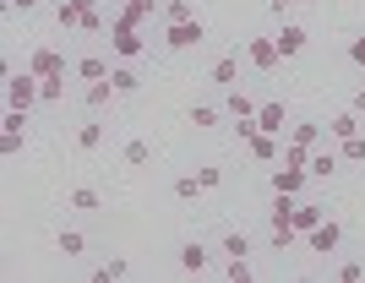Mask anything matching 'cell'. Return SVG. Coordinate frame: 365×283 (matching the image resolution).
<instances>
[{
    "mask_svg": "<svg viewBox=\"0 0 365 283\" xmlns=\"http://www.w3.org/2000/svg\"><path fill=\"white\" fill-rule=\"evenodd\" d=\"M61 28H76V33H104V11L98 0H61Z\"/></svg>",
    "mask_w": 365,
    "mask_h": 283,
    "instance_id": "obj_1",
    "label": "cell"
},
{
    "mask_svg": "<svg viewBox=\"0 0 365 283\" xmlns=\"http://www.w3.org/2000/svg\"><path fill=\"white\" fill-rule=\"evenodd\" d=\"M38 98H44V76L38 71H6V104L33 109Z\"/></svg>",
    "mask_w": 365,
    "mask_h": 283,
    "instance_id": "obj_2",
    "label": "cell"
},
{
    "mask_svg": "<svg viewBox=\"0 0 365 283\" xmlns=\"http://www.w3.org/2000/svg\"><path fill=\"white\" fill-rule=\"evenodd\" d=\"M137 28H142V22H131V16L120 11V16H115V28L104 33V38H109V49H115V55H120V60H137L142 49H148V38H142Z\"/></svg>",
    "mask_w": 365,
    "mask_h": 283,
    "instance_id": "obj_3",
    "label": "cell"
},
{
    "mask_svg": "<svg viewBox=\"0 0 365 283\" xmlns=\"http://www.w3.org/2000/svg\"><path fill=\"white\" fill-rule=\"evenodd\" d=\"M202 38H207V28H202V16H191V22H169L164 28V44L180 55V49H197Z\"/></svg>",
    "mask_w": 365,
    "mask_h": 283,
    "instance_id": "obj_4",
    "label": "cell"
},
{
    "mask_svg": "<svg viewBox=\"0 0 365 283\" xmlns=\"http://www.w3.org/2000/svg\"><path fill=\"white\" fill-rule=\"evenodd\" d=\"M245 60H251L257 71H278V66H284V55H278V38H251V44H245Z\"/></svg>",
    "mask_w": 365,
    "mask_h": 283,
    "instance_id": "obj_5",
    "label": "cell"
},
{
    "mask_svg": "<svg viewBox=\"0 0 365 283\" xmlns=\"http://www.w3.org/2000/svg\"><path fill=\"white\" fill-rule=\"evenodd\" d=\"M305 180H311V169H300V164L273 169V196H300V191H305Z\"/></svg>",
    "mask_w": 365,
    "mask_h": 283,
    "instance_id": "obj_6",
    "label": "cell"
},
{
    "mask_svg": "<svg viewBox=\"0 0 365 283\" xmlns=\"http://www.w3.org/2000/svg\"><path fill=\"white\" fill-rule=\"evenodd\" d=\"M338 240H344V229H338L333 218H322V224L311 229V235H305V245H311V251H322V256H327V251H338Z\"/></svg>",
    "mask_w": 365,
    "mask_h": 283,
    "instance_id": "obj_7",
    "label": "cell"
},
{
    "mask_svg": "<svg viewBox=\"0 0 365 283\" xmlns=\"http://www.w3.org/2000/svg\"><path fill=\"white\" fill-rule=\"evenodd\" d=\"M273 38H278V55H284V60L305 55V44H311V33H305V28H294V22H284V33H273Z\"/></svg>",
    "mask_w": 365,
    "mask_h": 283,
    "instance_id": "obj_8",
    "label": "cell"
},
{
    "mask_svg": "<svg viewBox=\"0 0 365 283\" xmlns=\"http://www.w3.org/2000/svg\"><path fill=\"white\" fill-rule=\"evenodd\" d=\"M28 71H38V76H66V55L61 49H33V60H28Z\"/></svg>",
    "mask_w": 365,
    "mask_h": 283,
    "instance_id": "obj_9",
    "label": "cell"
},
{
    "mask_svg": "<svg viewBox=\"0 0 365 283\" xmlns=\"http://www.w3.org/2000/svg\"><path fill=\"white\" fill-rule=\"evenodd\" d=\"M284 120H289V109H284V104L273 98V104H262V109H257V131H267V136H284Z\"/></svg>",
    "mask_w": 365,
    "mask_h": 283,
    "instance_id": "obj_10",
    "label": "cell"
},
{
    "mask_svg": "<svg viewBox=\"0 0 365 283\" xmlns=\"http://www.w3.org/2000/svg\"><path fill=\"white\" fill-rule=\"evenodd\" d=\"M245 148H251V158H257V164H273L278 153H284V136H267V131H257L251 142H245Z\"/></svg>",
    "mask_w": 365,
    "mask_h": 283,
    "instance_id": "obj_11",
    "label": "cell"
},
{
    "mask_svg": "<svg viewBox=\"0 0 365 283\" xmlns=\"http://www.w3.org/2000/svg\"><path fill=\"white\" fill-rule=\"evenodd\" d=\"M235 76H240V55H218L207 82H213V88H235Z\"/></svg>",
    "mask_w": 365,
    "mask_h": 283,
    "instance_id": "obj_12",
    "label": "cell"
},
{
    "mask_svg": "<svg viewBox=\"0 0 365 283\" xmlns=\"http://www.w3.org/2000/svg\"><path fill=\"white\" fill-rule=\"evenodd\" d=\"M224 109H229V120H257V98L251 93H240V88H229V98H224Z\"/></svg>",
    "mask_w": 365,
    "mask_h": 283,
    "instance_id": "obj_13",
    "label": "cell"
},
{
    "mask_svg": "<svg viewBox=\"0 0 365 283\" xmlns=\"http://www.w3.org/2000/svg\"><path fill=\"white\" fill-rule=\"evenodd\" d=\"M338 164H344V158H338L333 148H317L305 169H311V180H333V175H338Z\"/></svg>",
    "mask_w": 365,
    "mask_h": 283,
    "instance_id": "obj_14",
    "label": "cell"
},
{
    "mask_svg": "<svg viewBox=\"0 0 365 283\" xmlns=\"http://www.w3.org/2000/svg\"><path fill=\"white\" fill-rule=\"evenodd\" d=\"M322 218H327V212H322V207H317V202H294V229H300V240H305V235H311V229H317V224H322Z\"/></svg>",
    "mask_w": 365,
    "mask_h": 283,
    "instance_id": "obj_15",
    "label": "cell"
},
{
    "mask_svg": "<svg viewBox=\"0 0 365 283\" xmlns=\"http://www.w3.org/2000/svg\"><path fill=\"white\" fill-rule=\"evenodd\" d=\"M327 136H333V142H344V136H360V115H354V109L333 115V120H327Z\"/></svg>",
    "mask_w": 365,
    "mask_h": 283,
    "instance_id": "obj_16",
    "label": "cell"
},
{
    "mask_svg": "<svg viewBox=\"0 0 365 283\" xmlns=\"http://www.w3.org/2000/svg\"><path fill=\"white\" fill-rule=\"evenodd\" d=\"M109 71H115V66H109V60H98V55H82V60H76V76H82V82H104Z\"/></svg>",
    "mask_w": 365,
    "mask_h": 283,
    "instance_id": "obj_17",
    "label": "cell"
},
{
    "mask_svg": "<svg viewBox=\"0 0 365 283\" xmlns=\"http://www.w3.org/2000/svg\"><path fill=\"white\" fill-rule=\"evenodd\" d=\"M289 142H300V148H311V153H317V148H322V125H317V120H294Z\"/></svg>",
    "mask_w": 365,
    "mask_h": 283,
    "instance_id": "obj_18",
    "label": "cell"
},
{
    "mask_svg": "<svg viewBox=\"0 0 365 283\" xmlns=\"http://www.w3.org/2000/svg\"><path fill=\"white\" fill-rule=\"evenodd\" d=\"M180 272H207V245H180Z\"/></svg>",
    "mask_w": 365,
    "mask_h": 283,
    "instance_id": "obj_19",
    "label": "cell"
},
{
    "mask_svg": "<svg viewBox=\"0 0 365 283\" xmlns=\"http://www.w3.org/2000/svg\"><path fill=\"white\" fill-rule=\"evenodd\" d=\"M98 142H104V120H82V125H76V148L93 153Z\"/></svg>",
    "mask_w": 365,
    "mask_h": 283,
    "instance_id": "obj_20",
    "label": "cell"
},
{
    "mask_svg": "<svg viewBox=\"0 0 365 283\" xmlns=\"http://www.w3.org/2000/svg\"><path fill=\"white\" fill-rule=\"evenodd\" d=\"M158 16H164V28H169V22H191L197 6H191V0H164V11H158Z\"/></svg>",
    "mask_w": 365,
    "mask_h": 283,
    "instance_id": "obj_21",
    "label": "cell"
},
{
    "mask_svg": "<svg viewBox=\"0 0 365 283\" xmlns=\"http://www.w3.org/2000/svg\"><path fill=\"white\" fill-rule=\"evenodd\" d=\"M125 272H131V262H125V256H109V262H104L98 272H93V278H98V283H120Z\"/></svg>",
    "mask_w": 365,
    "mask_h": 283,
    "instance_id": "obj_22",
    "label": "cell"
},
{
    "mask_svg": "<svg viewBox=\"0 0 365 283\" xmlns=\"http://www.w3.org/2000/svg\"><path fill=\"white\" fill-rule=\"evenodd\" d=\"M338 158H344V164H365V136H344V142H338Z\"/></svg>",
    "mask_w": 365,
    "mask_h": 283,
    "instance_id": "obj_23",
    "label": "cell"
},
{
    "mask_svg": "<svg viewBox=\"0 0 365 283\" xmlns=\"http://www.w3.org/2000/svg\"><path fill=\"white\" fill-rule=\"evenodd\" d=\"M109 82H115V93H137V88H142V76L131 71V66H115V71H109Z\"/></svg>",
    "mask_w": 365,
    "mask_h": 283,
    "instance_id": "obj_24",
    "label": "cell"
},
{
    "mask_svg": "<svg viewBox=\"0 0 365 283\" xmlns=\"http://www.w3.org/2000/svg\"><path fill=\"white\" fill-rule=\"evenodd\" d=\"M0 131H11V136H28V109H6V120H0Z\"/></svg>",
    "mask_w": 365,
    "mask_h": 283,
    "instance_id": "obj_25",
    "label": "cell"
},
{
    "mask_svg": "<svg viewBox=\"0 0 365 283\" xmlns=\"http://www.w3.org/2000/svg\"><path fill=\"white\" fill-rule=\"evenodd\" d=\"M148 158H153V148L142 142V136H131V142H125V164H131V169H142Z\"/></svg>",
    "mask_w": 365,
    "mask_h": 283,
    "instance_id": "obj_26",
    "label": "cell"
},
{
    "mask_svg": "<svg viewBox=\"0 0 365 283\" xmlns=\"http://www.w3.org/2000/svg\"><path fill=\"white\" fill-rule=\"evenodd\" d=\"M197 196H202V180L197 175H180V180H175V202H197Z\"/></svg>",
    "mask_w": 365,
    "mask_h": 283,
    "instance_id": "obj_27",
    "label": "cell"
},
{
    "mask_svg": "<svg viewBox=\"0 0 365 283\" xmlns=\"http://www.w3.org/2000/svg\"><path fill=\"white\" fill-rule=\"evenodd\" d=\"M55 245H61L66 256H82V251H88V240H82V229H61V240H55Z\"/></svg>",
    "mask_w": 365,
    "mask_h": 283,
    "instance_id": "obj_28",
    "label": "cell"
},
{
    "mask_svg": "<svg viewBox=\"0 0 365 283\" xmlns=\"http://www.w3.org/2000/svg\"><path fill=\"white\" fill-rule=\"evenodd\" d=\"M109 98H115V82H109V76H104V82H88V104L93 109H104Z\"/></svg>",
    "mask_w": 365,
    "mask_h": 283,
    "instance_id": "obj_29",
    "label": "cell"
},
{
    "mask_svg": "<svg viewBox=\"0 0 365 283\" xmlns=\"http://www.w3.org/2000/svg\"><path fill=\"white\" fill-rule=\"evenodd\" d=\"M185 120H191L197 131H213V125H218V109H213V104H197V109H191Z\"/></svg>",
    "mask_w": 365,
    "mask_h": 283,
    "instance_id": "obj_30",
    "label": "cell"
},
{
    "mask_svg": "<svg viewBox=\"0 0 365 283\" xmlns=\"http://www.w3.org/2000/svg\"><path fill=\"white\" fill-rule=\"evenodd\" d=\"M71 207L76 212H98V191H93V185H76V191H71Z\"/></svg>",
    "mask_w": 365,
    "mask_h": 283,
    "instance_id": "obj_31",
    "label": "cell"
},
{
    "mask_svg": "<svg viewBox=\"0 0 365 283\" xmlns=\"http://www.w3.org/2000/svg\"><path fill=\"white\" fill-rule=\"evenodd\" d=\"M224 251L229 256H251V235H245V229H229V235H224Z\"/></svg>",
    "mask_w": 365,
    "mask_h": 283,
    "instance_id": "obj_32",
    "label": "cell"
},
{
    "mask_svg": "<svg viewBox=\"0 0 365 283\" xmlns=\"http://www.w3.org/2000/svg\"><path fill=\"white\" fill-rule=\"evenodd\" d=\"M224 278H229V283H251V262H245V256H229Z\"/></svg>",
    "mask_w": 365,
    "mask_h": 283,
    "instance_id": "obj_33",
    "label": "cell"
},
{
    "mask_svg": "<svg viewBox=\"0 0 365 283\" xmlns=\"http://www.w3.org/2000/svg\"><path fill=\"white\" fill-rule=\"evenodd\" d=\"M197 180H202V191H218V185H224V169H218V164H202Z\"/></svg>",
    "mask_w": 365,
    "mask_h": 283,
    "instance_id": "obj_34",
    "label": "cell"
},
{
    "mask_svg": "<svg viewBox=\"0 0 365 283\" xmlns=\"http://www.w3.org/2000/svg\"><path fill=\"white\" fill-rule=\"evenodd\" d=\"M365 278V262H344V267H338V283H360Z\"/></svg>",
    "mask_w": 365,
    "mask_h": 283,
    "instance_id": "obj_35",
    "label": "cell"
},
{
    "mask_svg": "<svg viewBox=\"0 0 365 283\" xmlns=\"http://www.w3.org/2000/svg\"><path fill=\"white\" fill-rule=\"evenodd\" d=\"M61 93H66V82H61V76H44V104H55Z\"/></svg>",
    "mask_w": 365,
    "mask_h": 283,
    "instance_id": "obj_36",
    "label": "cell"
},
{
    "mask_svg": "<svg viewBox=\"0 0 365 283\" xmlns=\"http://www.w3.org/2000/svg\"><path fill=\"white\" fill-rule=\"evenodd\" d=\"M349 60H354V66H365V33H354V38H349Z\"/></svg>",
    "mask_w": 365,
    "mask_h": 283,
    "instance_id": "obj_37",
    "label": "cell"
},
{
    "mask_svg": "<svg viewBox=\"0 0 365 283\" xmlns=\"http://www.w3.org/2000/svg\"><path fill=\"white\" fill-rule=\"evenodd\" d=\"M0 153H6V158H16V153H22V136L6 131V136H0Z\"/></svg>",
    "mask_w": 365,
    "mask_h": 283,
    "instance_id": "obj_38",
    "label": "cell"
},
{
    "mask_svg": "<svg viewBox=\"0 0 365 283\" xmlns=\"http://www.w3.org/2000/svg\"><path fill=\"white\" fill-rule=\"evenodd\" d=\"M267 6H273V16H289L294 11V0H267Z\"/></svg>",
    "mask_w": 365,
    "mask_h": 283,
    "instance_id": "obj_39",
    "label": "cell"
},
{
    "mask_svg": "<svg viewBox=\"0 0 365 283\" xmlns=\"http://www.w3.org/2000/svg\"><path fill=\"white\" fill-rule=\"evenodd\" d=\"M349 109H354V115H365V88H354V98H349Z\"/></svg>",
    "mask_w": 365,
    "mask_h": 283,
    "instance_id": "obj_40",
    "label": "cell"
},
{
    "mask_svg": "<svg viewBox=\"0 0 365 283\" xmlns=\"http://www.w3.org/2000/svg\"><path fill=\"white\" fill-rule=\"evenodd\" d=\"M6 6H11V11H33V6H38V0H6Z\"/></svg>",
    "mask_w": 365,
    "mask_h": 283,
    "instance_id": "obj_41",
    "label": "cell"
},
{
    "mask_svg": "<svg viewBox=\"0 0 365 283\" xmlns=\"http://www.w3.org/2000/svg\"><path fill=\"white\" fill-rule=\"evenodd\" d=\"M305 6H322V0H305Z\"/></svg>",
    "mask_w": 365,
    "mask_h": 283,
    "instance_id": "obj_42",
    "label": "cell"
}]
</instances>
